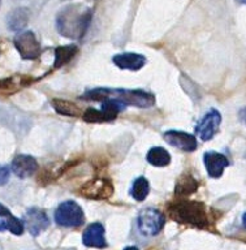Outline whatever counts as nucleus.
I'll use <instances>...</instances> for the list:
<instances>
[{"label": "nucleus", "mask_w": 246, "mask_h": 250, "mask_svg": "<svg viewBox=\"0 0 246 250\" xmlns=\"http://www.w3.org/2000/svg\"><path fill=\"white\" fill-rule=\"evenodd\" d=\"M30 12L25 7L16 8L7 16V25L9 30L12 31H21L25 29L29 22Z\"/></svg>", "instance_id": "dca6fc26"}, {"label": "nucleus", "mask_w": 246, "mask_h": 250, "mask_svg": "<svg viewBox=\"0 0 246 250\" xmlns=\"http://www.w3.org/2000/svg\"><path fill=\"white\" fill-rule=\"evenodd\" d=\"M4 229H5V228H4L3 222H0V232H1V230H4Z\"/></svg>", "instance_id": "393cba45"}, {"label": "nucleus", "mask_w": 246, "mask_h": 250, "mask_svg": "<svg viewBox=\"0 0 246 250\" xmlns=\"http://www.w3.org/2000/svg\"><path fill=\"white\" fill-rule=\"evenodd\" d=\"M146 159L150 164L155 166V167H165L171 163V155L169 152L163 147H152L150 148V151L147 152Z\"/></svg>", "instance_id": "6ab92c4d"}, {"label": "nucleus", "mask_w": 246, "mask_h": 250, "mask_svg": "<svg viewBox=\"0 0 246 250\" xmlns=\"http://www.w3.org/2000/svg\"><path fill=\"white\" fill-rule=\"evenodd\" d=\"M237 1H238V3H240V4H245V3H246V0H237Z\"/></svg>", "instance_id": "a878e982"}, {"label": "nucleus", "mask_w": 246, "mask_h": 250, "mask_svg": "<svg viewBox=\"0 0 246 250\" xmlns=\"http://www.w3.org/2000/svg\"><path fill=\"white\" fill-rule=\"evenodd\" d=\"M148 193H150V184L146 177H137L133 181L132 189H130V195L136 201H144L147 198Z\"/></svg>", "instance_id": "4be33fe9"}, {"label": "nucleus", "mask_w": 246, "mask_h": 250, "mask_svg": "<svg viewBox=\"0 0 246 250\" xmlns=\"http://www.w3.org/2000/svg\"><path fill=\"white\" fill-rule=\"evenodd\" d=\"M137 227L141 234L151 237L162 232L164 227V215L156 208L147 207L140 212L137 218Z\"/></svg>", "instance_id": "39448f33"}, {"label": "nucleus", "mask_w": 246, "mask_h": 250, "mask_svg": "<svg viewBox=\"0 0 246 250\" xmlns=\"http://www.w3.org/2000/svg\"><path fill=\"white\" fill-rule=\"evenodd\" d=\"M91 16V9L83 4H68L56 15V30L65 38H83L89 30Z\"/></svg>", "instance_id": "f257e3e1"}, {"label": "nucleus", "mask_w": 246, "mask_h": 250, "mask_svg": "<svg viewBox=\"0 0 246 250\" xmlns=\"http://www.w3.org/2000/svg\"><path fill=\"white\" fill-rule=\"evenodd\" d=\"M222 123V115L218 109H211L201 119L197 126L195 133L202 141H210L218 132L219 125Z\"/></svg>", "instance_id": "1a4fd4ad"}, {"label": "nucleus", "mask_w": 246, "mask_h": 250, "mask_svg": "<svg viewBox=\"0 0 246 250\" xmlns=\"http://www.w3.org/2000/svg\"><path fill=\"white\" fill-rule=\"evenodd\" d=\"M82 241L89 248H98V249L105 248L107 240H105L104 227L101 223H91L83 232Z\"/></svg>", "instance_id": "4468645a"}, {"label": "nucleus", "mask_w": 246, "mask_h": 250, "mask_svg": "<svg viewBox=\"0 0 246 250\" xmlns=\"http://www.w3.org/2000/svg\"><path fill=\"white\" fill-rule=\"evenodd\" d=\"M55 222L60 227L74 228L85 223V214L74 201H64L55 210Z\"/></svg>", "instance_id": "20e7f679"}, {"label": "nucleus", "mask_w": 246, "mask_h": 250, "mask_svg": "<svg viewBox=\"0 0 246 250\" xmlns=\"http://www.w3.org/2000/svg\"><path fill=\"white\" fill-rule=\"evenodd\" d=\"M13 44L16 50L19 51V54L21 55V58L25 60H35L41 56V52H42L41 43L37 35L30 30L19 33L13 39Z\"/></svg>", "instance_id": "0eeeda50"}, {"label": "nucleus", "mask_w": 246, "mask_h": 250, "mask_svg": "<svg viewBox=\"0 0 246 250\" xmlns=\"http://www.w3.org/2000/svg\"><path fill=\"white\" fill-rule=\"evenodd\" d=\"M80 191L82 195H85L87 198L105 199L112 195L113 187L108 180L97 179L86 183Z\"/></svg>", "instance_id": "9b49d317"}, {"label": "nucleus", "mask_w": 246, "mask_h": 250, "mask_svg": "<svg viewBox=\"0 0 246 250\" xmlns=\"http://www.w3.org/2000/svg\"><path fill=\"white\" fill-rule=\"evenodd\" d=\"M23 220H25V222H22L23 227L26 226L31 236H38L50 226V219H48L46 212L39 207H30L26 211Z\"/></svg>", "instance_id": "6e6552de"}, {"label": "nucleus", "mask_w": 246, "mask_h": 250, "mask_svg": "<svg viewBox=\"0 0 246 250\" xmlns=\"http://www.w3.org/2000/svg\"><path fill=\"white\" fill-rule=\"evenodd\" d=\"M0 216L4 219V228L8 229L9 232H12L16 236H21L25 230V227H23L22 220L15 218L12 212L9 211V208L4 206L3 203H0Z\"/></svg>", "instance_id": "f3484780"}, {"label": "nucleus", "mask_w": 246, "mask_h": 250, "mask_svg": "<svg viewBox=\"0 0 246 250\" xmlns=\"http://www.w3.org/2000/svg\"><path fill=\"white\" fill-rule=\"evenodd\" d=\"M113 64L119 66L120 69L126 70H140L146 64V58L144 55L136 54V52H124V54H117L112 59Z\"/></svg>", "instance_id": "2eb2a0df"}, {"label": "nucleus", "mask_w": 246, "mask_h": 250, "mask_svg": "<svg viewBox=\"0 0 246 250\" xmlns=\"http://www.w3.org/2000/svg\"><path fill=\"white\" fill-rule=\"evenodd\" d=\"M171 218L181 224L206 228L208 226V218L205 203L195 201H177L168 206Z\"/></svg>", "instance_id": "7ed1b4c3"}, {"label": "nucleus", "mask_w": 246, "mask_h": 250, "mask_svg": "<svg viewBox=\"0 0 246 250\" xmlns=\"http://www.w3.org/2000/svg\"><path fill=\"white\" fill-rule=\"evenodd\" d=\"M164 140L173 147L181 151L191 152L197 148V140L193 134L181 132V130H168L163 134Z\"/></svg>", "instance_id": "9d476101"}, {"label": "nucleus", "mask_w": 246, "mask_h": 250, "mask_svg": "<svg viewBox=\"0 0 246 250\" xmlns=\"http://www.w3.org/2000/svg\"><path fill=\"white\" fill-rule=\"evenodd\" d=\"M51 104L55 108V111L60 115L64 116H70V117H77L80 116V108L77 105L74 104L73 102L65 101V99H58L55 98L51 101Z\"/></svg>", "instance_id": "412c9836"}, {"label": "nucleus", "mask_w": 246, "mask_h": 250, "mask_svg": "<svg viewBox=\"0 0 246 250\" xmlns=\"http://www.w3.org/2000/svg\"><path fill=\"white\" fill-rule=\"evenodd\" d=\"M9 175H11L9 168H8L7 166L0 164V187H1V185H4V184L8 183V180H9Z\"/></svg>", "instance_id": "5701e85b"}, {"label": "nucleus", "mask_w": 246, "mask_h": 250, "mask_svg": "<svg viewBox=\"0 0 246 250\" xmlns=\"http://www.w3.org/2000/svg\"><path fill=\"white\" fill-rule=\"evenodd\" d=\"M203 163L206 166L208 176L212 179H219L223 175L224 168L229 166V159L220 152L207 151L203 155Z\"/></svg>", "instance_id": "f8f14e48"}, {"label": "nucleus", "mask_w": 246, "mask_h": 250, "mask_svg": "<svg viewBox=\"0 0 246 250\" xmlns=\"http://www.w3.org/2000/svg\"><path fill=\"white\" fill-rule=\"evenodd\" d=\"M85 101H104L113 99L123 103L124 105H133L138 108H150L155 104L154 94L144 91V90H126V89H107V87H97L89 90L82 95Z\"/></svg>", "instance_id": "f03ea898"}, {"label": "nucleus", "mask_w": 246, "mask_h": 250, "mask_svg": "<svg viewBox=\"0 0 246 250\" xmlns=\"http://www.w3.org/2000/svg\"><path fill=\"white\" fill-rule=\"evenodd\" d=\"M0 5H1V0H0Z\"/></svg>", "instance_id": "bb28decb"}, {"label": "nucleus", "mask_w": 246, "mask_h": 250, "mask_svg": "<svg viewBox=\"0 0 246 250\" xmlns=\"http://www.w3.org/2000/svg\"><path fill=\"white\" fill-rule=\"evenodd\" d=\"M11 169L20 179H29L38 171V163L30 155H17L12 162Z\"/></svg>", "instance_id": "ddd939ff"}, {"label": "nucleus", "mask_w": 246, "mask_h": 250, "mask_svg": "<svg viewBox=\"0 0 246 250\" xmlns=\"http://www.w3.org/2000/svg\"><path fill=\"white\" fill-rule=\"evenodd\" d=\"M198 189V181L190 175H183L177 180L175 193L176 195H190Z\"/></svg>", "instance_id": "aec40b11"}, {"label": "nucleus", "mask_w": 246, "mask_h": 250, "mask_svg": "<svg viewBox=\"0 0 246 250\" xmlns=\"http://www.w3.org/2000/svg\"><path fill=\"white\" fill-rule=\"evenodd\" d=\"M78 52V47L76 44H69V46H60L56 47L55 50V62L54 68L59 69L62 66L66 65L72 59L76 56Z\"/></svg>", "instance_id": "a211bd4d"}, {"label": "nucleus", "mask_w": 246, "mask_h": 250, "mask_svg": "<svg viewBox=\"0 0 246 250\" xmlns=\"http://www.w3.org/2000/svg\"><path fill=\"white\" fill-rule=\"evenodd\" d=\"M125 107L123 103L113 99H104L102 101L101 109L87 108L83 113V119L89 123H104V121H112L117 117V115L124 111Z\"/></svg>", "instance_id": "423d86ee"}, {"label": "nucleus", "mask_w": 246, "mask_h": 250, "mask_svg": "<svg viewBox=\"0 0 246 250\" xmlns=\"http://www.w3.org/2000/svg\"><path fill=\"white\" fill-rule=\"evenodd\" d=\"M124 250H138V248H136V246H128V248H125Z\"/></svg>", "instance_id": "b1692460"}]
</instances>
